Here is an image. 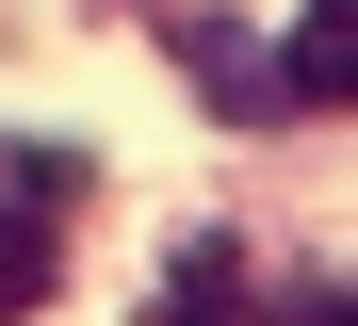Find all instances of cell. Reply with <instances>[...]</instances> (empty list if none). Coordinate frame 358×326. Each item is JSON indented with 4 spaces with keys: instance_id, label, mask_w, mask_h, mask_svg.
<instances>
[{
    "instance_id": "obj_1",
    "label": "cell",
    "mask_w": 358,
    "mask_h": 326,
    "mask_svg": "<svg viewBox=\"0 0 358 326\" xmlns=\"http://www.w3.org/2000/svg\"><path fill=\"white\" fill-rule=\"evenodd\" d=\"M163 326H261V278H245L228 245H179V261H163Z\"/></svg>"
},
{
    "instance_id": "obj_2",
    "label": "cell",
    "mask_w": 358,
    "mask_h": 326,
    "mask_svg": "<svg viewBox=\"0 0 358 326\" xmlns=\"http://www.w3.org/2000/svg\"><path fill=\"white\" fill-rule=\"evenodd\" d=\"M163 33H179V65L212 82V114H277V65H261L245 33H228V17H163Z\"/></svg>"
},
{
    "instance_id": "obj_3",
    "label": "cell",
    "mask_w": 358,
    "mask_h": 326,
    "mask_svg": "<svg viewBox=\"0 0 358 326\" xmlns=\"http://www.w3.org/2000/svg\"><path fill=\"white\" fill-rule=\"evenodd\" d=\"M277 114H342V0H293V49H277Z\"/></svg>"
},
{
    "instance_id": "obj_4",
    "label": "cell",
    "mask_w": 358,
    "mask_h": 326,
    "mask_svg": "<svg viewBox=\"0 0 358 326\" xmlns=\"http://www.w3.org/2000/svg\"><path fill=\"white\" fill-rule=\"evenodd\" d=\"M49 310V212H0V326Z\"/></svg>"
},
{
    "instance_id": "obj_5",
    "label": "cell",
    "mask_w": 358,
    "mask_h": 326,
    "mask_svg": "<svg viewBox=\"0 0 358 326\" xmlns=\"http://www.w3.org/2000/svg\"><path fill=\"white\" fill-rule=\"evenodd\" d=\"M293 326H358V310H342V278H310V294H293Z\"/></svg>"
}]
</instances>
